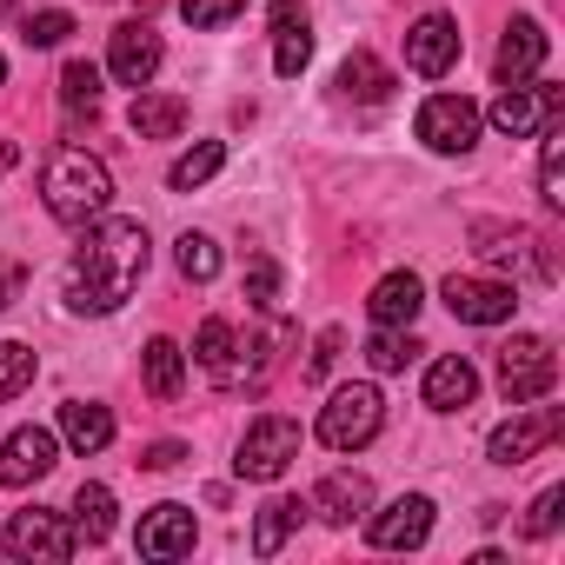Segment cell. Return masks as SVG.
Returning <instances> with one entry per match:
<instances>
[{
  "instance_id": "484cf974",
  "label": "cell",
  "mask_w": 565,
  "mask_h": 565,
  "mask_svg": "<svg viewBox=\"0 0 565 565\" xmlns=\"http://www.w3.org/2000/svg\"><path fill=\"white\" fill-rule=\"evenodd\" d=\"M220 167H226V147H220V140H200V147H186V153L167 167V186H173V193H193V186H206Z\"/></svg>"
},
{
  "instance_id": "5bb4252c",
  "label": "cell",
  "mask_w": 565,
  "mask_h": 565,
  "mask_svg": "<svg viewBox=\"0 0 565 565\" xmlns=\"http://www.w3.org/2000/svg\"><path fill=\"white\" fill-rule=\"evenodd\" d=\"M459 21L452 14H426V21H413V34H406V67L413 74H426V81H439L452 61H459Z\"/></svg>"
},
{
  "instance_id": "7a4b0ae2",
  "label": "cell",
  "mask_w": 565,
  "mask_h": 565,
  "mask_svg": "<svg viewBox=\"0 0 565 565\" xmlns=\"http://www.w3.org/2000/svg\"><path fill=\"white\" fill-rule=\"evenodd\" d=\"M41 206L61 226H87L114 206V173L87 153V147H54L41 167Z\"/></svg>"
},
{
  "instance_id": "8d00e7d4",
  "label": "cell",
  "mask_w": 565,
  "mask_h": 565,
  "mask_svg": "<svg viewBox=\"0 0 565 565\" xmlns=\"http://www.w3.org/2000/svg\"><path fill=\"white\" fill-rule=\"evenodd\" d=\"M67 34H74V14H61V8L28 14V28H21V41H28V47H61Z\"/></svg>"
},
{
  "instance_id": "e0dca14e",
  "label": "cell",
  "mask_w": 565,
  "mask_h": 565,
  "mask_svg": "<svg viewBox=\"0 0 565 565\" xmlns=\"http://www.w3.org/2000/svg\"><path fill=\"white\" fill-rule=\"evenodd\" d=\"M140 558H180V552H193V512L186 505H153L147 519H140Z\"/></svg>"
},
{
  "instance_id": "9c48e42d",
  "label": "cell",
  "mask_w": 565,
  "mask_h": 565,
  "mask_svg": "<svg viewBox=\"0 0 565 565\" xmlns=\"http://www.w3.org/2000/svg\"><path fill=\"white\" fill-rule=\"evenodd\" d=\"M439 300L452 307V320H466V327H499V320H512V287L505 279H472V273H452L446 287H439Z\"/></svg>"
},
{
  "instance_id": "ba28073f",
  "label": "cell",
  "mask_w": 565,
  "mask_h": 565,
  "mask_svg": "<svg viewBox=\"0 0 565 565\" xmlns=\"http://www.w3.org/2000/svg\"><path fill=\"white\" fill-rule=\"evenodd\" d=\"M479 127H486V114H479L466 94H433V100L419 107V140H426L433 153H472V147H479Z\"/></svg>"
},
{
  "instance_id": "6da1fadb",
  "label": "cell",
  "mask_w": 565,
  "mask_h": 565,
  "mask_svg": "<svg viewBox=\"0 0 565 565\" xmlns=\"http://www.w3.org/2000/svg\"><path fill=\"white\" fill-rule=\"evenodd\" d=\"M153 246H147V226L140 220H120V213H100L81 226V246L67 259V307L74 313H120L140 287V273H147Z\"/></svg>"
},
{
  "instance_id": "74e56055",
  "label": "cell",
  "mask_w": 565,
  "mask_h": 565,
  "mask_svg": "<svg viewBox=\"0 0 565 565\" xmlns=\"http://www.w3.org/2000/svg\"><path fill=\"white\" fill-rule=\"evenodd\" d=\"M558 505H565V486H545V492L532 499V512H525V539H545V532L558 525Z\"/></svg>"
},
{
  "instance_id": "7bdbcfd3",
  "label": "cell",
  "mask_w": 565,
  "mask_h": 565,
  "mask_svg": "<svg viewBox=\"0 0 565 565\" xmlns=\"http://www.w3.org/2000/svg\"><path fill=\"white\" fill-rule=\"evenodd\" d=\"M0 81H8V61H0Z\"/></svg>"
},
{
  "instance_id": "f1b7e54d",
  "label": "cell",
  "mask_w": 565,
  "mask_h": 565,
  "mask_svg": "<svg viewBox=\"0 0 565 565\" xmlns=\"http://www.w3.org/2000/svg\"><path fill=\"white\" fill-rule=\"evenodd\" d=\"M340 94H347V100H386V94H393V74H386L373 54H347V61H340Z\"/></svg>"
},
{
  "instance_id": "8992f818",
  "label": "cell",
  "mask_w": 565,
  "mask_h": 565,
  "mask_svg": "<svg viewBox=\"0 0 565 565\" xmlns=\"http://www.w3.org/2000/svg\"><path fill=\"white\" fill-rule=\"evenodd\" d=\"M558 426H565V406H512V419L486 439V452H492V466H525L532 452H545L552 439H558Z\"/></svg>"
},
{
  "instance_id": "ffe728a7",
  "label": "cell",
  "mask_w": 565,
  "mask_h": 565,
  "mask_svg": "<svg viewBox=\"0 0 565 565\" xmlns=\"http://www.w3.org/2000/svg\"><path fill=\"white\" fill-rule=\"evenodd\" d=\"M307 61H313V34L294 14V0H279V14H273V74L294 81V74H307Z\"/></svg>"
},
{
  "instance_id": "7402d4cb",
  "label": "cell",
  "mask_w": 565,
  "mask_h": 565,
  "mask_svg": "<svg viewBox=\"0 0 565 565\" xmlns=\"http://www.w3.org/2000/svg\"><path fill=\"white\" fill-rule=\"evenodd\" d=\"M307 512H313V505H307V499H287V492L266 499V505H259V519H253V552H259V558H273L279 545L300 532V519H307Z\"/></svg>"
},
{
  "instance_id": "ee69618b",
  "label": "cell",
  "mask_w": 565,
  "mask_h": 565,
  "mask_svg": "<svg viewBox=\"0 0 565 565\" xmlns=\"http://www.w3.org/2000/svg\"><path fill=\"white\" fill-rule=\"evenodd\" d=\"M0 8H14V0H0Z\"/></svg>"
},
{
  "instance_id": "603a6c76",
  "label": "cell",
  "mask_w": 565,
  "mask_h": 565,
  "mask_svg": "<svg viewBox=\"0 0 565 565\" xmlns=\"http://www.w3.org/2000/svg\"><path fill=\"white\" fill-rule=\"evenodd\" d=\"M127 127H134L140 140H173V134L186 127V100H180V94H147V87H140Z\"/></svg>"
},
{
  "instance_id": "e575fe53",
  "label": "cell",
  "mask_w": 565,
  "mask_h": 565,
  "mask_svg": "<svg viewBox=\"0 0 565 565\" xmlns=\"http://www.w3.org/2000/svg\"><path fill=\"white\" fill-rule=\"evenodd\" d=\"M246 8H253V0H180V14H186V28H200V34H213V28L239 21Z\"/></svg>"
},
{
  "instance_id": "f35d334b",
  "label": "cell",
  "mask_w": 565,
  "mask_h": 565,
  "mask_svg": "<svg viewBox=\"0 0 565 565\" xmlns=\"http://www.w3.org/2000/svg\"><path fill=\"white\" fill-rule=\"evenodd\" d=\"M340 347H347V340H340V327H327V333L313 340V360H307V380H327V373H333V360H340Z\"/></svg>"
},
{
  "instance_id": "9a60e30c",
  "label": "cell",
  "mask_w": 565,
  "mask_h": 565,
  "mask_svg": "<svg viewBox=\"0 0 565 565\" xmlns=\"http://www.w3.org/2000/svg\"><path fill=\"white\" fill-rule=\"evenodd\" d=\"M539 61H545V28L519 14V21L505 28V41H499L492 74H499V87H519V81H532V74H539Z\"/></svg>"
},
{
  "instance_id": "d590c367",
  "label": "cell",
  "mask_w": 565,
  "mask_h": 565,
  "mask_svg": "<svg viewBox=\"0 0 565 565\" xmlns=\"http://www.w3.org/2000/svg\"><path fill=\"white\" fill-rule=\"evenodd\" d=\"M246 300H253L259 313H273V300H279V266H273L266 253L246 259Z\"/></svg>"
},
{
  "instance_id": "7c38bea8",
  "label": "cell",
  "mask_w": 565,
  "mask_h": 565,
  "mask_svg": "<svg viewBox=\"0 0 565 565\" xmlns=\"http://www.w3.org/2000/svg\"><path fill=\"white\" fill-rule=\"evenodd\" d=\"M426 532H433V499L426 492H406L386 512H366V539L380 552H413V545H426Z\"/></svg>"
},
{
  "instance_id": "5b68a950",
  "label": "cell",
  "mask_w": 565,
  "mask_h": 565,
  "mask_svg": "<svg viewBox=\"0 0 565 565\" xmlns=\"http://www.w3.org/2000/svg\"><path fill=\"white\" fill-rule=\"evenodd\" d=\"M558 386V353L545 347V340H512V347H499V393H505V406H532V399H545Z\"/></svg>"
},
{
  "instance_id": "44dd1931",
  "label": "cell",
  "mask_w": 565,
  "mask_h": 565,
  "mask_svg": "<svg viewBox=\"0 0 565 565\" xmlns=\"http://www.w3.org/2000/svg\"><path fill=\"white\" fill-rule=\"evenodd\" d=\"M61 439L74 452H100V446H114V413L100 399H67L61 406Z\"/></svg>"
},
{
  "instance_id": "4dcf8cb0",
  "label": "cell",
  "mask_w": 565,
  "mask_h": 565,
  "mask_svg": "<svg viewBox=\"0 0 565 565\" xmlns=\"http://www.w3.org/2000/svg\"><path fill=\"white\" fill-rule=\"evenodd\" d=\"M34 373H41L34 347H21V340H0V406H8V399H21V393L34 386Z\"/></svg>"
},
{
  "instance_id": "cb8c5ba5",
  "label": "cell",
  "mask_w": 565,
  "mask_h": 565,
  "mask_svg": "<svg viewBox=\"0 0 565 565\" xmlns=\"http://www.w3.org/2000/svg\"><path fill=\"white\" fill-rule=\"evenodd\" d=\"M140 366H147V393H153V399H180V386H186V353H180L173 340H147Z\"/></svg>"
},
{
  "instance_id": "60d3db41",
  "label": "cell",
  "mask_w": 565,
  "mask_h": 565,
  "mask_svg": "<svg viewBox=\"0 0 565 565\" xmlns=\"http://www.w3.org/2000/svg\"><path fill=\"white\" fill-rule=\"evenodd\" d=\"M180 459H186V446H180V439H160V446H147V452H140V466H147V472H173Z\"/></svg>"
},
{
  "instance_id": "ab89813d",
  "label": "cell",
  "mask_w": 565,
  "mask_h": 565,
  "mask_svg": "<svg viewBox=\"0 0 565 565\" xmlns=\"http://www.w3.org/2000/svg\"><path fill=\"white\" fill-rule=\"evenodd\" d=\"M21 287H28V266L0 253V307H14V300H21Z\"/></svg>"
},
{
  "instance_id": "b9f144b4",
  "label": "cell",
  "mask_w": 565,
  "mask_h": 565,
  "mask_svg": "<svg viewBox=\"0 0 565 565\" xmlns=\"http://www.w3.org/2000/svg\"><path fill=\"white\" fill-rule=\"evenodd\" d=\"M134 8H140V14H153V8H160V0H134Z\"/></svg>"
},
{
  "instance_id": "83f0119b",
  "label": "cell",
  "mask_w": 565,
  "mask_h": 565,
  "mask_svg": "<svg viewBox=\"0 0 565 565\" xmlns=\"http://www.w3.org/2000/svg\"><path fill=\"white\" fill-rule=\"evenodd\" d=\"M114 532V492L107 486H81L74 492V539L81 545H100Z\"/></svg>"
},
{
  "instance_id": "277c9868",
  "label": "cell",
  "mask_w": 565,
  "mask_h": 565,
  "mask_svg": "<svg viewBox=\"0 0 565 565\" xmlns=\"http://www.w3.org/2000/svg\"><path fill=\"white\" fill-rule=\"evenodd\" d=\"M300 459V426L287 419V413H259L253 426H246V439H239V459H233V472L239 479H279Z\"/></svg>"
},
{
  "instance_id": "ac0fdd59",
  "label": "cell",
  "mask_w": 565,
  "mask_h": 565,
  "mask_svg": "<svg viewBox=\"0 0 565 565\" xmlns=\"http://www.w3.org/2000/svg\"><path fill=\"white\" fill-rule=\"evenodd\" d=\"M419 307H426L419 273H386L380 287H373V300H366L373 327H413V320H419Z\"/></svg>"
},
{
  "instance_id": "30bf717a",
  "label": "cell",
  "mask_w": 565,
  "mask_h": 565,
  "mask_svg": "<svg viewBox=\"0 0 565 565\" xmlns=\"http://www.w3.org/2000/svg\"><path fill=\"white\" fill-rule=\"evenodd\" d=\"M565 114V87H505L499 100H492V127L499 134H512V140H525V134H539V127H552Z\"/></svg>"
},
{
  "instance_id": "4316f807",
  "label": "cell",
  "mask_w": 565,
  "mask_h": 565,
  "mask_svg": "<svg viewBox=\"0 0 565 565\" xmlns=\"http://www.w3.org/2000/svg\"><path fill=\"white\" fill-rule=\"evenodd\" d=\"M233 353H239V333H233V320H206L200 327V340H193V360L226 386L233 380Z\"/></svg>"
},
{
  "instance_id": "d6986e66",
  "label": "cell",
  "mask_w": 565,
  "mask_h": 565,
  "mask_svg": "<svg viewBox=\"0 0 565 565\" xmlns=\"http://www.w3.org/2000/svg\"><path fill=\"white\" fill-rule=\"evenodd\" d=\"M472 393H479V373H472L466 353L433 360V373H426V406L433 413H459V406H472Z\"/></svg>"
},
{
  "instance_id": "2e32d148",
  "label": "cell",
  "mask_w": 565,
  "mask_h": 565,
  "mask_svg": "<svg viewBox=\"0 0 565 565\" xmlns=\"http://www.w3.org/2000/svg\"><path fill=\"white\" fill-rule=\"evenodd\" d=\"M313 512H320L327 525L366 519V512H373V479H366V472H327L320 492H313Z\"/></svg>"
},
{
  "instance_id": "836d02e7",
  "label": "cell",
  "mask_w": 565,
  "mask_h": 565,
  "mask_svg": "<svg viewBox=\"0 0 565 565\" xmlns=\"http://www.w3.org/2000/svg\"><path fill=\"white\" fill-rule=\"evenodd\" d=\"M173 259H180V273L186 279H200V287H206V279L220 273V246L206 239V233H180V246H173Z\"/></svg>"
},
{
  "instance_id": "f546056e",
  "label": "cell",
  "mask_w": 565,
  "mask_h": 565,
  "mask_svg": "<svg viewBox=\"0 0 565 565\" xmlns=\"http://www.w3.org/2000/svg\"><path fill=\"white\" fill-rule=\"evenodd\" d=\"M61 107L67 114H100V67L94 61H67L61 67Z\"/></svg>"
},
{
  "instance_id": "d4e9b609",
  "label": "cell",
  "mask_w": 565,
  "mask_h": 565,
  "mask_svg": "<svg viewBox=\"0 0 565 565\" xmlns=\"http://www.w3.org/2000/svg\"><path fill=\"white\" fill-rule=\"evenodd\" d=\"M539 200L558 213L565 206V127H539Z\"/></svg>"
},
{
  "instance_id": "d6a6232c",
  "label": "cell",
  "mask_w": 565,
  "mask_h": 565,
  "mask_svg": "<svg viewBox=\"0 0 565 565\" xmlns=\"http://www.w3.org/2000/svg\"><path fill=\"white\" fill-rule=\"evenodd\" d=\"M413 353H419V347H413V333H406V327H380V333H373V347H366L373 373H406V366H413Z\"/></svg>"
},
{
  "instance_id": "4fadbf2b",
  "label": "cell",
  "mask_w": 565,
  "mask_h": 565,
  "mask_svg": "<svg viewBox=\"0 0 565 565\" xmlns=\"http://www.w3.org/2000/svg\"><path fill=\"white\" fill-rule=\"evenodd\" d=\"M107 74L120 81V87H147L153 74H160V34L147 28V21H127V28H114V41H107Z\"/></svg>"
},
{
  "instance_id": "52a82bcc",
  "label": "cell",
  "mask_w": 565,
  "mask_h": 565,
  "mask_svg": "<svg viewBox=\"0 0 565 565\" xmlns=\"http://www.w3.org/2000/svg\"><path fill=\"white\" fill-rule=\"evenodd\" d=\"M0 545H8L14 558H34V565H61V558H74V525L61 519V512H14L8 519V532H0Z\"/></svg>"
},
{
  "instance_id": "1f68e13d",
  "label": "cell",
  "mask_w": 565,
  "mask_h": 565,
  "mask_svg": "<svg viewBox=\"0 0 565 565\" xmlns=\"http://www.w3.org/2000/svg\"><path fill=\"white\" fill-rule=\"evenodd\" d=\"M472 239H479V253H486V259H499V266L525 259V246H532V233H525V226H492V220H479V226H472Z\"/></svg>"
},
{
  "instance_id": "3957f363",
  "label": "cell",
  "mask_w": 565,
  "mask_h": 565,
  "mask_svg": "<svg viewBox=\"0 0 565 565\" xmlns=\"http://www.w3.org/2000/svg\"><path fill=\"white\" fill-rule=\"evenodd\" d=\"M380 426H386V399H380V386H340L327 406H320V446H333V452H360V446H373L380 439Z\"/></svg>"
},
{
  "instance_id": "8fae6325",
  "label": "cell",
  "mask_w": 565,
  "mask_h": 565,
  "mask_svg": "<svg viewBox=\"0 0 565 565\" xmlns=\"http://www.w3.org/2000/svg\"><path fill=\"white\" fill-rule=\"evenodd\" d=\"M61 466V439L47 426H21L0 439V486H34Z\"/></svg>"
}]
</instances>
